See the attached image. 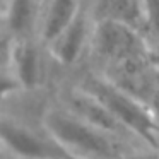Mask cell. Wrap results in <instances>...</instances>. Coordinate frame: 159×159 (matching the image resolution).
Wrapping results in <instances>:
<instances>
[{"label":"cell","mask_w":159,"mask_h":159,"mask_svg":"<svg viewBox=\"0 0 159 159\" xmlns=\"http://www.w3.org/2000/svg\"><path fill=\"white\" fill-rule=\"evenodd\" d=\"M2 159H65L70 157L48 134L41 120L31 121L19 113L2 115Z\"/></svg>","instance_id":"cell-5"},{"label":"cell","mask_w":159,"mask_h":159,"mask_svg":"<svg viewBox=\"0 0 159 159\" xmlns=\"http://www.w3.org/2000/svg\"><path fill=\"white\" fill-rule=\"evenodd\" d=\"M41 5L43 0H5L4 34L9 38L38 36Z\"/></svg>","instance_id":"cell-7"},{"label":"cell","mask_w":159,"mask_h":159,"mask_svg":"<svg viewBox=\"0 0 159 159\" xmlns=\"http://www.w3.org/2000/svg\"><path fill=\"white\" fill-rule=\"evenodd\" d=\"M144 104L147 106L149 113H151L152 120H154L156 127L159 128V69L156 70V77L154 82H152L151 89H149V94L145 98Z\"/></svg>","instance_id":"cell-11"},{"label":"cell","mask_w":159,"mask_h":159,"mask_svg":"<svg viewBox=\"0 0 159 159\" xmlns=\"http://www.w3.org/2000/svg\"><path fill=\"white\" fill-rule=\"evenodd\" d=\"M87 0H43L39 19V39L48 43L79 14Z\"/></svg>","instance_id":"cell-8"},{"label":"cell","mask_w":159,"mask_h":159,"mask_svg":"<svg viewBox=\"0 0 159 159\" xmlns=\"http://www.w3.org/2000/svg\"><path fill=\"white\" fill-rule=\"evenodd\" d=\"M121 159H159V147L137 145V147L130 149Z\"/></svg>","instance_id":"cell-12"},{"label":"cell","mask_w":159,"mask_h":159,"mask_svg":"<svg viewBox=\"0 0 159 159\" xmlns=\"http://www.w3.org/2000/svg\"><path fill=\"white\" fill-rule=\"evenodd\" d=\"M89 55L94 70L106 72L132 60L152 57V45L144 33L127 22L94 19Z\"/></svg>","instance_id":"cell-3"},{"label":"cell","mask_w":159,"mask_h":159,"mask_svg":"<svg viewBox=\"0 0 159 159\" xmlns=\"http://www.w3.org/2000/svg\"><path fill=\"white\" fill-rule=\"evenodd\" d=\"M65 159H75V157H65Z\"/></svg>","instance_id":"cell-14"},{"label":"cell","mask_w":159,"mask_h":159,"mask_svg":"<svg viewBox=\"0 0 159 159\" xmlns=\"http://www.w3.org/2000/svg\"><path fill=\"white\" fill-rule=\"evenodd\" d=\"M152 62H154V65L159 69V41L152 43Z\"/></svg>","instance_id":"cell-13"},{"label":"cell","mask_w":159,"mask_h":159,"mask_svg":"<svg viewBox=\"0 0 159 159\" xmlns=\"http://www.w3.org/2000/svg\"><path fill=\"white\" fill-rule=\"evenodd\" d=\"M46 57H50L46 46L38 36L9 38L4 34V98L41 89L46 75Z\"/></svg>","instance_id":"cell-4"},{"label":"cell","mask_w":159,"mask_h":159,"mask_svg":"<svg viewBox=\"0 0 159 159\" xmlns=\"http://www.w3.org/2000/svg\"><path fill=\"white\" fill-rule=\"evenodd\" d=\"M93 12L94 19H115L127 22L147 36L142 0H93Z\"/></svg>","instance_id":"cell-9"},{"label":"cell","mask_w":159,"mask_h":159,"mask_svg":"<svg viewBox=\"0 0 159 159\" xmlns=\"http://www.w3.org/2000/svg\"><path fill=\"white\" fill-rule=\"evenodd\" d=\"M94 29L93 0H87L79 14L52 39L46 43L50 58L62 67H74L89 53L91 36Z\"/></svg>","instance_id":"cell-6"},{"label":"cell","mask_w":159,"mask_h":159,"mask_svg":"<svg viewBox=\"0 0 159 159\" xmlns=\"http://www.w3.org/2000/svg\"><path fill=\"white\" fill-rule=\"evenodd\" d=\"M41 121L60 147L75 159H121L137 144L77 116L62 103L45 106Z\"/></svg>","instance_id":"cell-1"},{"label":"cell","mask_w":159,"mask_h":159,"mask_svg":"<svg viewBox=\"0 0 159 159\" xmlns=\"http://www.w3.org/2000/svg\"><path fill=\"white\" fill-rule=\"evenodd\" d=\"M77 86L93 94L104 104L108 111L140 142L152 147H159V128L156 127L147 106L132 94L125 93L118 86L93 70L77 80Z\"/></svg>","instance_id":"cell-2"},{"label":"cell","mask_w":159,"mask_h":159,"mask_svg":"<svg viewBox=\"0 0 159 159\" xmlns=\"http://www.w3.org/2000/svg\"><path fill=\"white\" fill-rule=\"evenodd\" d=\"M147 26V36L152 43L159 41V0H142Z\"/></svg>","instance_id":"cell-10"}]
</instances>
